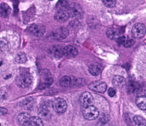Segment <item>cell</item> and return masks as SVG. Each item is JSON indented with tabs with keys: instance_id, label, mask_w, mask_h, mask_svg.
Masks as SVG:
<instances>
[{
	"instance_id": "1",
	"label": "cell",
	"mask_w": 146,
	"mask_h": 126,
	"mask_svg": "<svg viewBox=\"0 0 146 126\" xmlns=\"http://www.w3.org/2000/svg\"><path fill=\"white\" fill-rule=\"evenodd\" d=\"M33 77L31 73L26 69L22 70L17 79V85L21 88H25L30 85Z\"/></svg>"
},
{
	"instance_id": "2",
	"label": "cell",
	"mask_w": 146,
	"mask_h": 126,
	"mask_svg": "<svg viewBox=\"0 0 146 126\" xmlns=\"http://www.w3.org/2000/svg\"><path fill=\"white\" fill-rule=\"evenodd\" d=\"M68 12L70 16L76 19H82L84 16L83 9L80 4L76 3H72L69 4Z\"/></svg>"
},
{
	"instance_id": "3",
	"label": "cell",
	"mask_w": 146,
	"mask_h": 126,
	"mask_svg": "<svg viewBox=\"0 0 146 126\" xmlns=\"http://www.w3.org/2000/svg\"><path fill=\"white\" fill-rule=\"evenodd\" d=\"M53 79L52 75L48 71H45L42 73L41 80L39 85V88L40 90H44L49 87L52 84Z\"/></svg>"
},
{
	"instance_id": "4",
	"label": "cell",
	"mask_w": 146,
	"mask_h": 126,
	"mask_svg": "<svg viewBox=\"0 0 146 126\" xmlns=\"http://www.w3.org/2000/svg\"><path fill=\"white\" fill-rule=\"evenodd\" d=\"M83 115L85 119L89 121L95 120L99 115V111L94 105L85 108L83 111Z\"/></svg>"
},
{
	"instance_id": "5",
	"label": "cell",
	"mask_w": 146,
	"mask_h": 126,
	"mask_svg": "<svg viewBox=\"0 0 146 126\" xmlns=\"http://www.w3.org/2000/svg\"><path fill=\"white\" fill-rule=\"evenodd\" d=\"M145 26L141 23H137L133 26L131 29V35L133 37L137 39L142 38L146 34Z\"/></svg>"
},
{
	"instance_id": "6",
	"label": "cell",
	"mask_w": 146,
	"mask_h": 126,
	"mask_svg": "<svg viewBox=\"0 0 146 126\" xmlns=\"http://www.w3.org/2000/svg\"><path fill=\"white\" fill-rule=\"evenodd\" d=\"M52 106L54 111L58 113H64L67 107L66 101L61 98L55 99L53 102Z\"/></svg>"
},
{
	"instance_id": "7",
	"label": "cell",
	"mask_w": 146,
	"mask_h": 126,
	"mask_svg": "<svg viewBox=\"0 0 146 126\" xmlns=\"http://www.w3.org/2000/svg\"><path fill=\"white\" fill-rule=\"evenodd\" d=\"M79 101L81 105L84 108L93 105L94 103L93 96L88 92H85L82 94L79 98Z\"/></svg>"
},
{
	"instance_id": "8",
	"label": "cell",
	"mask_w": 146,
	"mask_h": 126,
	"mask_svg": "<svg viewBox=\"0 0 146 126\" xmlns=\"http://www.w3.org/2000/svg\"><path fill=\"white\" fill-rule=\"evenodd\" d=\"M28 31L31 35L39 37L44 35L46 32V28L42 25L33 24L29 27Z\"/></svg>"
},
{
	"instance_id": "9",
	"label": "cell",
	"mask_w": 146,
	"mask_h": 126,
	"mask_svg": "<svg viewBox=\"0 0 146 126\" xmlns=\"http://www.w3.org/2000/svg\"><path fill=\"white\" fill-rule=\"evenodd\" d=\"M69 34V30L66 27H60L53 31L52 36L54 39L62 40L65 39Z\"/></svg>"
},
{
	"instance_id": "10",
	"label": "cell",
	"mask_w": 146,
	"mask_h": 126,
	"mask_svg": "<svg viewBox=\"0 0 146 126\" xmlns=\"http://www.w3.org/2000/svg\"><path fill=\"white\" fill-rule=\"evenodd\" d=\"M107 85L105 82L101 81H96L89 84L88 88L90 90L97 92L103 93L106 92L107 89Z\"/></svg>"
},
{
	"instance_id": "11",
	"label": "cell",
	"mask_w": 146,
	"mask_h": 126,
	"mask_svg": "<svg viewBox=\"0 0 146 126\" xmlns=\"http://www.w3.org/2000/svg\"><path fill=\"white\" fill-rule=\"evenodd\" d=\"M77 82V80L76 78L67 75L62 77L60 81V84L61 86L64 87L75 85Z\"/></svg>"
},
{
	"instance_id": "12",
	"label": "cell",
	"mask_w": 146,
	"mask_h": 126,
	"mask_svg": "<svg viewBox=\"0 0 146 126\" xmlns=\"http://www.w3.org/2000/svg\"><path fill=\"white\" fill-rule=\"evenodd\" d=\"M64 47L60 45H53L50 49L51 54L56 58H60L64 55Z\"/></svg>"
},
{
	"instance_id": "13",
	"label": "cell",
	"mask_w": 146,
	"mask_h": 126,
	"mask_svg": "<svg viewBox=\"0 0 146 126\" xmlns=\"http://www.w3.org/2000/svg\"><path fill=\"white\" fill-rule=\"evenodd\" d=\"M70 15L68 11L65 10H58L55 14L54 18L56 20L59 22H63L67 21L70 18Z\"/></svg>"
},
{
	"instance_id": "14",
	"label": "cell",
	"mask_w": 146,
	"mask_h": 126,
	"mask_svg": "<svg viewBox=\"0 0 146 126\" xmlns=\"http://www.w3.org/2000/svg\"><path fill=\"white\" fill-rule=\"evenodd\" d=\"M78 54V50L72 45H67L64 49V56L69 57H74Z\"/></svg>"
},
{
	"instance_id": "15",
	"label": "cell",
	"mask_w": 146,
	"mask_h": 126,
	"mask_svg": "<svg viewBox=\"0 0 146 126\" xmlns=\"http://www.w3.org/2000/svg\"><path fill=\"white\" fill-rule=\"evenodd\" d=\"M31 118L30 115L29 113L23 112L19 115L17 117V121L20 125L24 126L29 123Z\"/></svg>"
},
{
	"instance_id": "16",
	"label": "cell",
	"mask_w": 146,
	"mask_h": 126,
	"mask_svg": "<svg viewBox=\"0 0 146 126\" xmlns=\"http://www.w3.org/2000/svg\"><path fill=\"white\" fill-rule=\"evenodd\" d=\"M113 85L118 88H122L125 85L126 81L124 77L120 75H116L112 80Z\"/></svg>"
},
{
	"instance_id": "17",
	"label": "cell",
	"mask_w": 146,
	"mask_h": 126,
	"mask_svg": "<svg viewBox=\"0 0 146 126\" xmlns=\"http://www.w3.org/2000/svg\"><path fill=\"white\" fill-rule=\"evenodd\" d=\"M107 36L111 39H117L119 37L120 31L117 28H110L107 30Z\"/></svg>"
},
{
	"instance_id": "18",
	"label": "cell",
	"mask_w": 146,
	"mask_h": 126,
	"mask_svg": "<svg viewBox=\"0 0 146 126\" xmlns=\"http://www.w3.org/2000/svg\"><path fill=\"white\" fill-rule=\"evenodd\" d=\"M11 13V8L9 5L5 3H2L0 7L1 16L3 18L8 17Z\"/></svg>"
},
{
	"instance_id": "19",
	"label": "cell",
	"mask_w": 146,
	"mask_h": 126,
	"mask_svg": "<svg viewBox=\"0 0 146 126\" xmlns=\"http://www.w3.org/2000/svg\"><path fill=\"white\" fill-rule=\"evenodd\" d=\"M136 104L142 110H146V96H140L136 99Z\"/></svg>"
},
{
	"instance_id": "20",
	"label": "cell",
	"mask_w": 146,
	"mask_h": 126,
	"mask_svg": "<svg viewBox=\"0 0 146 126\" xmlns=\"http://www.w3.org/2000/svg\"><path fill=\"white\" fill-rule=\"evenodd\" d=\"M89 72L94 76H97L101 72V67L98 64H93L89 67Z\"/></svg>"
},
{
	"instance_id": "21",
	"label": "cell",
	"mask_w": 146,
	"mask_h": 126,
	"mask_svg": "<svg viewBox=\"0 0 146 126\" xmlns=\"http://www.w3.org/2000/svg\"><path fill=\"white\" fill-rule=\"evenodd\" d=\"M38 114L39 117L41 118H48L50 115V111L47 107L46 106H42L38 110Z\"/></svg>"
},
{
	"instance_id": "22",
	"label": "cell",
	"mask_w": 146,
	"mask_h": 126,
	"mask_svg": "<svg viewBox=\"0 0 146 126\" xmlns=\"http://www.w3.org/2000/svg\"><path fill=\"white\" fill-rule=\"evenodd\" d=\"M29 125V126H43V121L39 117H32L30 120Z\"/></svg>"
},
{
	"instance_id": "23",
	"label": "cell",
	"mask_w": 146,
	"mask_h": 126,
	"mask_svg": "<svg viewBox=\"0 0 146 126\" xmlns=\"http://www.w3.org/2000/svg\"><path fill=\"white\" fill-rule=\"evenodd\" d=\"M133 121L135 126H146V120L141 116H135L133 118Z\"/></svg>"
},
{
	"instance_id": "24",
	"label": "cell",
	"mask_w": 146,
	"mask_h": 126,
	"mask_svg": "<svg viewBox=\"0 0 146 126\" xmlns=\"http://www.w3.org/2000/svg\"><path fill=\"white\" fill-rule=\"evenodd\" d=\"M15 60L18 63H24L27 61V57L25 53L24 52H20L16 56Z\"/></svg>"
},
{
	"instance_id": "25",
	"label": "cell",
	"mask_w": 146,
	"mask_h": 126,
	"mask_svg": "<svg viewBox=\"0 0 146 126\" xmlns=\"http://www.w3.org/2000/svg\"><path fill=\"white\" fill-rule=\"evenodd\" d=\"M69 5V3L67 1H59L56 5V8L59 10H64L67 8H68Z\"/></svg>"
},
{
	"instance_id": "26",
	"label": "cell",
	"mask_w": 146,
	"mask_h": 126,
	"mask_svg": "<svg viewBox=\"0 0 146 126\" xmlns=\"http://www.w3.org/2000/svg\"><path fill=\"white\" fill-rule=\"evenodd\" d=\"M103 4L107 7L112 8L116 5V1H102Z\"/></svg>"
},
{
	"instance_id": "27",
	"label": "cell",
	"mask_w": 146,
	"mask_h": 126,
	"mask_svg": "<svg viewBox=\"0 0 146 126\" xmlns=\"http://www.w3.org/2000/svg\"><path fill=\"white\" fill-rule=\"evenodd\" d=\"M135 44V41L132 39H126V41L124 44L123 46L125 48H130L133 46Z\"/></svg>"
},
{
	"instance_id": "28",
	"label": "cell",
	"mask_w": 146,
	"mask_h": 126,
	"mask_svg": "<svg viewBox=\"0 0 146 126\" xmlns=\"http://www.w3.org/2000/svg\"><path fill=\"white\" fill-rule=\"evenodd\" d=\"M126 40V38L125 36H122V37H119L117 39V41L118 44L121 45H123Z\"/></svg>"
},
{
	"instance_id": "29",
	"label": "cell",
	"mask_w": 146,
	"mask_h": 126,
	"mask_svg": "<svg viewBox=\"0 0 146 126\" xmlns=\"http://www.w3.org/2000/svg\"><path fill=\"white\" fill-rule=\"evenodd\" d=\"M116 91H115V90L114 88L111 87V88H109V89H108V94L110 97H114V96H115V94H116Z\"/></svg>"
},
{
	"instance_id": "30",
	"label": "cell",
	"mask_w": 146,
	"mask_h": 126,
	"mask_svg": "<svg viewBox=\"0 0 146 126\" xmlns=\"http://www.w3.org/2000/svg\"><path fill=\"white\" fill-rule=\"evenodd\" d=\"M7 112V109L2 108L1 109V115H2V114L4 115V114H6Z\"/></svg>"
}]
</instances>
